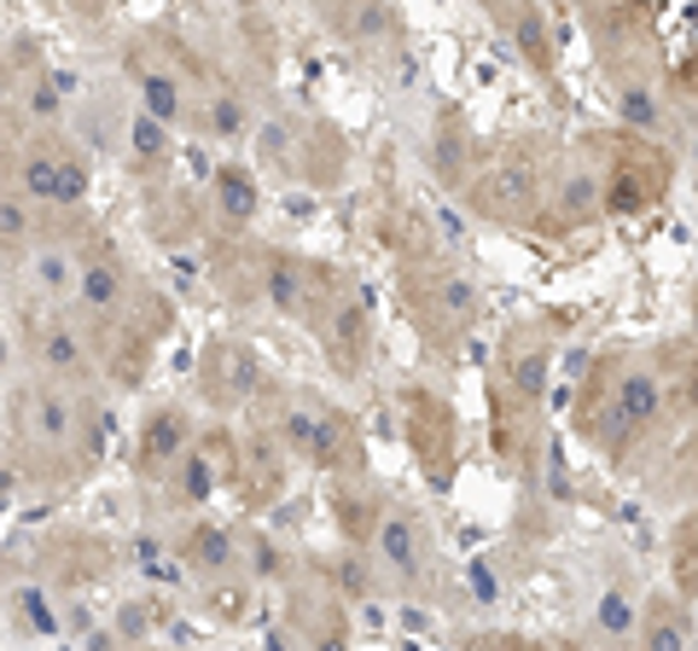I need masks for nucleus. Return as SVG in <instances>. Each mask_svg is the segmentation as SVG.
<instances>
[{
    "instance_id": "1",
    "label": "nucleus",
    "mask_w": 698,
    "mask_h": 651,
    "mask_svg": "<svg viewBox=\"0 0 698 651\" xmlns=\"http://www.w3.org/2000/svg\"><path fill=\"white\" fill-rule=\"evenodd\" d=\"M664 419H669V390H664L658 350H611L593 361V373L577 390V431L611 465L641 454L664 431Z\"/></svg>"
},
{
    "instance_id": "2",
    "label": "nucleus",
    "mask_w": 698,
    "mask_h": 651,
    "mask_svg": "<svg viewBox=\"0 0 698 651\" xmlns=\"http://www.w3.org/2000/svg\"><path fill=\"white\" fill-rule=\"evenodd\" d=\"M553 152L547 140H506V146L483 152L478 175L466 180V210L478 221H495V228H530L542 221V203L553 187Z\"/></svg>"
},
{
    "instance_id": "3",
    "label": "nucleus",
    "mask_w": 698,
    "mask_h": 651,
    "mask_svg": "<svg viewBox=\"0 0 698 651\" xmlns=\"http://www.w3.org/2000/svg\"><path fill=\"white\" fill-rule=\"evenodd\" d=\"M593 169H600V203L606 216H646L669 192V152L629 134H593Z\"/></svg>"
},
{
    "instance_id": "4",
    "label": "nucleus",
    "mask_w": 698,
    "mask_h": 651,
    "mask_svg": "<svg viewBox=\"0 0 698 651\" xmlns=\"http://www.w3.org/2000/svg\"><path fill=\"white\" fill-rule=\"evenodd\" d=\"M274 437L292 448L297 460L320 465V472H349L361 477V437L332 401L320 396H303V390H285L274 407Z\"/></svg>"
},
{
    "instance_id": "5",
    "label": "nucleus",
    "mask_w": 698,
    "mask_h": 651,
    "mask_svg": "<svg viewBox=\"0 0 698 651\" xmlns=\"http://www.w3.org/2000/svg\"><path fill=\"white\" fill-rule=\"evenodd\" d=\"M407 309H414L430 343H455L478 320V285L437 256H414L407 262Z\"/></svg>"
},
{
    "instance_id": "6",
    "label": "nucleus",
    "mask_w": 698,
    "mask_h": 651,
    "mask_svg": "<svg viewBox=\"0 0 698 651\" xmlns=\"http://www.w3.org/2000/svg\"><path fill=\"white\" fill-rule=\"evenodd\" d=\"M367 553H373L379 576H390L396 587H425L430 582V564H437V547H430L425 518L414 512V506H402V500H384Z\"/></svg>"
},
{
    "instance_id": "7",
    "label": "nucleus",
    "mask_w": 698,
    "mask_h": 651,
    "mask_svg": "<svg viewBox=\"0 0 698 651\" xmlns=\"http://www.w3.org/2000/svg\"><path fill=\"white\" fill-rule=\"evenodd\" d=\"M553 355H559V343H553L547 320H519L501 338V396L530 407V413H542V396H547V378H553Z\"/></svg>"
},
{
    "instance_id": "8",
    "label": "nucleus",
    "mask_w": 698,
    "mask_h": 651,
    "mask_svg": "<svg viewBox=\"0 0 698 651\" xmlns=\"http://www.w3.org/2000/svg\"><path fill=\"white\" fill-rule=\"evenodd\" d=\"M402 431H407L414 460L425 465V477L443 488L448 477H455V460H460V431H455L448 401L430 396V390H407L402 396Z\"/></svg>"
},
{
    "instance_id": "9",
    "label": "nucleus",
    "mask_w": 698,
    "mask_h": 651,
    "mask_svg": "<svg viewBox=\"0 0 698 651\" xmlns=\"http://www.w3.org/2000/svg\"><path fill=\"white\" fill-rule=\"evenodd\" d=\"M315 338H320V350H326V361H332L338 373H367V361H373V320H367L361 297L349 291L343 279L320 297Z\"/></svg>"
},
{
    "instance_id": "10",
    "label": "nucleus",
    "mask_w": 698,
    "mask_h": 651,
    "mask_svg": "<svg viewBox=\"0 0 698 651\" xmlns=\"http://www.w3.org/2000/svg\"><path fill=\"white\" fill-rule=\"evenodd\" d=\"M606 203H600V169H593V157H565L559 169H553V187H547V203H542V221L553 233H577L588 221H600Z\"/></svg>"
},
{
    "instance_id": "11",
    "label": "nucleus",
    "mask_w": 698,
    "mask_h": 651,
    "mask_svg": "<svg viewBox=\"0 0 698 651\" xmlns=\"http://www.w3.org/2000/svg\"><path fill=\"white\" fill-rule=\"evenodd\" d=\"M489 18H495V30L519 47V58L530 70H536L542 81L559 76V47H553V30H547V12L536 7H489Z\"/></svg>"
},
{
    "instance_id": "12",
    "label": "nucleus",
    "mask_w": 698,
    "mask_h": 651,
    "mask_svg": "<svg viewBox=\"0 0 698 651\" xmlns=\"http://www.w3.org/2000/svg\"><path fill=\"white\" fill-rule=\"evenodd\" d=\"M618 129L629 140H652V146L669 134V93H664L658 76H629V81H618Z\"/></svg>"
},
{
    "instance_id": "13",
    "label": "nucleus",
    "mask_w": 698,
    "mask_h": 651,
    "mask_svg": "<svg viewBox=\"0 0 698 651\" xmlns=\"http://www.w3.org/2000/svg\"><path fill=\"white\" fill-rule=\"evenodd\" d=\"M24 192H30V198H47V203H76V198H88V163L70 157V152L41 146V152L24 157Z\"/></svg>"
},
{
    "instance_id": "14",
    "label": "nucleus",
    "mask_w": 698,
    "mask_h": 651,
    "mask_svg": "<svg viewBox=\"0 0 698 651\" xmlns=\"http://www.w3.org/2000/svg\"><path fill=\"white\" fill-rule=\"evenodd\" d=\"M634 651H692V610L675 599V594H652L641 605Z\"/></svg>"
},
{
    "instance_id": "15",
    "label": "nucleus",
    "mask_w": 698,
    "mask_h": 651,
    "mask_svg": "<svg viewBox=\"0 0 698 651\" xmlns=\"http://www.w3.org/2000/svg\"><path fill=\"white\" fill-rule=\"evenodd\" d=\"M187 448H193V424L187 413H152L146 424V437H140V472L146 477H175V465L187 460Z\"/></svg>"
},
{
    "instance_id": "16",
    "label": "nucleus",
    "mask_w": 698,
    "mask_h": 651,
    "mask_svg": "<svg viewBox=\"0 0 698 651\" xmlns=\"http://www.w3.org/2000/svg\"><path fill=\"white\" fill-rule=\"evenodd\" d=\"M204 390H216L221 401L262 390V361L244 350V343H216V350L204 355Z\"/></svg>"
},
{
    "instance_id": "17",
    "label": "nucleus",
    "mask_w": 698,
    "mask_h": 651,
    "mask_svg": "<svg viewBox=\"0 0 698 651\" xmlns=\"http://www.w3.org/2000/svg\"><path fill=\"white\" fill-rule=\"evenodd\" d=\"M437 175L448 180L455 192H466V180L478 175V163H483V146H471V134H466V117L460 111H443L437 117Z\"/></svg>"
},
{
    "instance_id": "18",
    "label": "nucleus",
    "mask_w": 698,
    "mask_h": 651,
    "mask_svg": "<svg viewBox=\"0 0 698 651\" xmlns=\"http://www.w3.org/2000/svg\"><path fill=\"white\" fill-rule=\"evenodd\" d=\"M134 93H140V117H152L157 129H175V122L187 117V88H181V76L163 70V65H140Z\"/></svg>"
},
{
    "instance_id": "19",
    "label": "nucleus",
    "mask_w": 698,
    "mask_h": 651,
    "mask_svg": "<svg viewBox=\"0 0 698 651\" xmlns=\"http://www.w3.org/2000/svg\"><path fill=\"white\" fill-rule=\"evenodd\" d=\"M588 622H593V635H600L606 646H629V635L641 628V599H634L629 587H606V594L593 599Z\"/></svg>"
},
{
    "instance_id": "20",
    "label": "nucleus",
    "mask_w": 698,
    "mask_h": 651,
    "mask_svg": "<svg viewBox=\"0 0 698 651\" xmlns=\"http://www.w3.org/2000/svg\"><path fill=\"white\" fill-rule=\"evenodd\" d=\"M669 570H675V599H698V506L687 518H675L669 536Z\"/></svg>"
},
{
    "instance_id": "21",
    "label": "nucleus",
    "mask_w": 698,
    "mask_h": 651,
    "mask_svg": "<svg viewBox=\"0 0 698 651\" xmlns=\"http://www.w3.org/2000/svg\"><path fill=\"white\" fill-rule=\"evenodd\" d=\"M76 297L88 302L94 315H117V302L129 297V274H122L117 262H88V268L76 274Z\"/></svg>"
},
{
    "instance_id": "22",
    "label": "nucleus",
    "mask_w": 698,
    "mask_h": 651,
    "mask_svg": "<svg viewBox=\"0 0 698 651\" xmlns=\"http://www.w3.org/2000/svg\"><path fill=\"white\" fill-rule=\"evenodd\" d=\"M41 361H47V373H58V378H88V366H94L70 325H47V332H41Z\"/></svg>"
},
{
    "instance_id": "23",
    "label": "nucleus",
    "mask_w": 698,
    "mask_h": 651,
    "mask_svg": "<svg viewBox=\"0 0 698 651\" xmlns=\"http://www.w3.org/2000/svg\"><path fill=\"white\" fill-rule=\"evenodd\" d=\"M76 274H81V268L70 262L65 244H47V251L30 262V285H35L41 297H70V291H76Z\"/></svg>"
},
{
    "instance_id": "24",
    "label": "nucleus",
    "mask_w": 698,
    "mask_h": 651,
    "mask_svg": "<svg viewBox=\"0 0 698 651\" xmlns=\"http://www.w3.org/2000/svg\"><path fill=\"white\" fill-rule=\"evenodd\" d=\"M216 203H221V216L233 221V228H244V221L257 216V180L239 169V163H228V169L216 175Z\"/></svg>"
},
{
    "instance_id": "25",
    "label": "nucleus",
    "mask_w": 698,
    "mask_h": 651,
    "mask_svg": "<svg viewBox=\"0 0 698 651\" xmlns=\"http://www.w3.org/2000/svg\"><path fill=\"white\" fill-rule=\"evenodd\" d=\"M193 564H198V570H216V576H221V570H233L239 559H233V536H228V529H210V523H204L198 536H193Z\"/></svg>"
},
{
    "instance_id": "26",
    "label": "nucleus",
    "mask_w": 698,
    "mask_h": 651,
    "mask_svg": "<svg viewBox=\"0 0 698 651\" xmlns=\"http://www.w3.org/2000/svg\"><path fill=\"white\" fill-rule=\"evenodd\" d=\"M170 157V129H157L152 117H134V163H163Z\"/></svg>"
}]
</instances>
